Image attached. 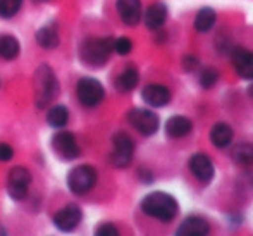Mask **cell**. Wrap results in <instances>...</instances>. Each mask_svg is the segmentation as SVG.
<instances>
[{
	"mask_svg": "<svg viewBox=\"0 0 253 236\" xmlns=\"http://www.w3.org/2000/svg\"><path fill=\"white\" fill-rule=\"evenodd\" d=\"M33 87H35V103L38 109H45L48 103L55 98L57 92H59V81L55 78V73L48 64H42L35 71L33 78Z\"/></svg>",
	"mask_w": 253,
	"mask_h": 236,
	"instance_id": "obj_1",
	"label": "cell"
},
{
	"mask_svg": "<svg viewBox=\"0 0 253 236\" xmlns=\"http://www.w3.org/2000/svg\"><path fill=\"white\" fill-rule=\"evenodd\" d=\"M141 209L147 216L162 223H169L177 216V202L174 200V196L164 191H153L145 196L141 202Z\"/></svg>",
	"mask_w": 253,
	"mask_h": 236,
	"instance_id": "obj_2",
	"label": "cell"
},
{
	"mask_svg": "<svg viewBox=\"0 0 253 236\" xmlns=\"http://www.w3.org/2000/svg\"><path fill=\"white\" fill-rule=\"evenodd\" d=\"M114 50V38H90L81 47V59L91 67H100L109 60Z\"/></svg>",
	"mask_w": 253,
	"mask_h": 236,
	"instance_id": "obj_3",
	"label": "cell"
},
{
	"mask_svg": "<svg viewBox=\"0 0 253 236\" xmlns=\"http://www.w3.org/2000/svg\"><path fill=\"white\" fill-rule=\"evenodd\" d=\"M97 183V171L91 166H78L67 174V187L74 195H84Z\"/></svg>",
	"mask_w": 253,
	"mask_h": 236,
	"instance_id": "obj_4",
	"label": "cell"
},
{
	"mask_svg": "<svg viewBox=\"0 0 253 236\" xmlns=\"http://www.w3.org/2000/svg\"><path fill=\"white\" fill-rule=\"evenodd\" d=\"M114 142V152L110 153V164L116 167H127L131 164V159H133V153H134V142L131 140L129 135L119 133L114 135L112 138Z\"/></svg>",
	"mask_w": 253,
	"mask_h": 236,
	"instance_id": "obj_5",
	"label": "cell"
},
{
	"mask_svg": "<svg viewBox=\"0 0 253 236\" xmlns=\"http://www.w3.org/2000/svg\"><path fill=\"white\" fill-rule=\"evenodd\" d=\"M78 98L83 103L84 107H95L103 100V87L98 80L95 78H81L80 83H78Z\"/></svg>",
	"mask_w": 253,
	"mask_h": 236,
	"instance_id": "obj_6",
	"label": "cell"
},
{
	"mask_svg": "<svg viewBox=\"0 0 253 236\" xmlns=\"http://www.w3.org/2000/svg\"><path fill=\"white\" fill-rule=\"evenodd\" d=\"M31 183V173L23 166L10 169L9 180H7V191L14 200H23L28 195V187Z\"/></svg>",
	"mask_w": 253,
	"mask_h": 236,
	"instance_id": "obj_7",
	"label": "cell"
},
{
	"mask_svg": "<svg viewBox=\"0 0 253 236\" xmlns=\"http://www.w3.org/2000/svg\"><path fill=\"white\" fill-rule=\"evenodd\" d=\"M127 121L134 130H138L145 137H150L159 130V117L148 109H133L127 114Z\"/></svg>",
	"mask_w": 253,
	"mask_h": 236,
	"instance_id": "obj_8",
	"label": "cell"
},
{
	"mask_svg": "<svg viewBox=\"0 0 253 236\" xmlns=\"http://www.w3.org/2000/svg\"><path fill=\"white\" fill-rule=\"evenodd\" d=\"M52 148L55 155H59L62 160H74L80 157V146H78L74 135L69 131H59L57 135H53Z\"/></svg>",
	"mask_w": 253,
	"mask_h": 236,
	"instance_id": "obj_9",
	"label": "cell"
},
{
	"mask_svg": "<svg viewBox=\"0 0 253 236\" xmlns=\"http://www.w3.org/2000/svg\"><path fill=\"white\" fill-rule=\"evenodd\" d=\"M81 217H83L81 209L78 205H74V203H71V205H66L53 216V224L64 233H69V231L76 230L78 224L81 223Z\"/></svg>",
	"mask_w": 253,
	"mask_h": 236,
	"instance_id": "obj_10",
	"label": "cell"
},
{
	"mask_svg": "<svg viewBox=\"0 0 253 236\" xmlns=\"http://www.w3.org/2000/svg\"><path fill=\"white\" fill-rule=\"evenodd\" d=\"M117 12L127 26H136L141 19V2L140 0H117Z\"/></svg>",
	"mask_w": 253,
	"mask_h": 236,
	"instance_id": "obj_11",
	"label": "cell"
},
{
	"mask_svg": "<svg viewBox=\"0 0 253 236\" xmlns=\"http://www.w3.org/2000/svg\"><path fill=\"white\" fill-rule=\"evenodd\" d=\"M190 167H191V173L195 174V178L198 181H202V183H209L213 178L212 160L205 153H195L190 159Z\"/></svg>",
	"mask_w": 253,
	"mask_h": 236,
	"instance_id": "obj_12",
	"label": "cell"
},
{
	"mask_svg": "<svg viewBox=\"0 0 253 236\" xmlns=\"http://www.w3.org/2000/svg\"><path fill=\"white\" fill-rule=\"evenodd\" d=\"M210 231V226L205 219L202 217H188L183 221V224L179 226V230L176 231L174 236H207Z\"/></svg>",
	"mask_w": 253,
	"mask_h": 236,
	"instance_id": "obj_13",
	"label": "cell"
},
{
	"mask_svg": "<svg viewBox=\"0 0 253 236\" xmlns=\"http://www.w3.org/2000/svg\"><path fill=\"white\" fill-rule=\"evenodd\" d=\"M141 96L150 107H164L170 102V92L162 85H148L143 88Z\"/></svg>",
	"mask_w": 253,
	"mask_h": 236,
	"instance_id": "obj_14",
	"label": "cell"
},
{
	"mask_svg": "<svg viewBox=\"0 0 253 236\" xmlns=\"http://www.w3.org/2000/svg\"><path fill=\"white\" fill-rule=\"evenodd\" d=\"M233 64L241 78L253 80V52H248L245 48H236L233 52Z\"/></svg>",
	"mask_w": 253,
	"mask_h": 236,
	"instance_id": "obj_15",
	"label": "cell"
},
{
	"mask_svg": "<svg viewBox=\"0 0 253 236\" xmlns=\"http://www.w3.org/2000/svg\"><path fill=\"white\" fill-rule=\"evenodd\" d=\"M166 17H167V7L162 2H155L145 12V24L150 30H159L166 23Z\"/></svg>",
	"mask_w": 253,
	"mask_h": 236,
	"instance_id": "obj_16",
	"label": "cell"
},
{
	"mask_svg": "<svg viewBox=\"0 0 253 236\" xmlns=\"http://www.w3.org/2000/svg\"><path fill=\"white\" fill-rule=\"evenodd\" d=\"M191 128H193V124H191V121L188 119V117L174 116V117H170V119L167 121L166 133L169 135V137H172V138H183V137H186V135L190 133Z\"/></svg>",
	"mask_w": 253,
	"mask_h": 236,
	"instance_id": "obj_17",
	"label": "cell"
},
{
	"mask_svg": "<svg viewBox=\"0 0 253 236\" xmlns=\"http://www.w3.org/2000/svg\"><path fill=\"white\" fill-rule=\"evenodd\" d=\"M59 31H57L55 24H48V26H43L42 30H38L37 33V44L40 45L42 48L52 50L59 45Z\"/></svg>",
	"mask_w": 253,
	"mask_h": 236,
	"instance_id": "obj_18",
	"label": "cell"
},
{
	"mask_svg": "<svg viewBox=\"0 0 253 236\" xmlns=\"http://www.w3.org/2000/svg\"><path fill=\"white\" fill-rule=\"evenodd\" d=\"M231 140H233V130H231L229 124L219 123L212 128V131H210V142H212L215 146H219V148L227 146L231 143Z\"/></svg>",
	"mask_w": 253,
	"mask_h": 236,
	"instance_id": "obj_19",
	"label": "cell"
},
{
	"mask_svg": "<svg viewBox=\"0 0 253 236\" xmlns=\"http://www.w3.org/2000/svg\"><path fill=\"white\" fill-rule=\"evenodd\" d=\"M138 81H140V74H138V71L134 69V67H126V69L123 71V73L117 76L116 80V87L119 92H131L136 88Z\"/></svg>",
	"mask_w": 253,
	"mask_h": 236,
	"instance_id": "obj_20",
	"label": "cell"
},
{
	"mask_svg": "<svg viewBox=\"0 0 253 236\" xmlns=\"http://www.w3.org/2000/svg\"><path fill=\"white\" fill-rule=\"evenodd\" d=\"M19 50H21V45L14 37L5 35V37L0 38V57H2V59L14 60L19 55Z\"/></svg>",
	"mask_w": 253,
	"mask_h": 236,
	"instance_id": "obj_21",
	"label": "cell"
},
{
	"mask_svg": "<svg viewBox=\"0 0 253 236\" xmlns=\"http://www.w3.org/2000/svg\"><path fill=\"white\" fill-rule=\"evenodd\" d=\"M215 24V10L210 9V7H203V9L198 10L197 17H195V28L200 33H205V31L212 30V26Z\"/></svg>",
	"mask_w": 253,
	"mask_h": 236,
	"instance_id": "obj_22",
	"label": "cell"
},
{
	"mask_svg": "<svg viewBox=\"0 0 253 236\" xmlns=\"http://www.w3.org/2000/svg\"><path fill=\"white\" fill-rule=\"evenodd\" d=\"M47 121L52 128H62L69 121V112L64 105H53L47 114Z\"/></svg>",
	"mask_w": 253,
	"mask_h": 236,
	"instance_id": "obj_23",
	"label": "cell"
},
{
	"mask_svg": "<svg viewBox=\"0 0 253 236\" xmlns=\"http://www.w3.org/2000/svg\"><path fill=\"white\" fill-rule=\"evenodd\" d=\"M233 159L238 164H243V166H250L253 164V145L252 143H241L233 148Z\"/></svg>",
	"mask_w": 253,
	"mask_h": 236,
	"instance_id": "obj_24",
	"label": "cell"
},
{
	"mask_svg": "<svg viewBox=\"0 0 253 236\" xmlns=\"http://www.w3.org/2000/svg\"><path fill=\"white\" fill-rule=\"evenodd\" d=\"M21 5H23V0H0V17L9 19V17L16 16Z\"/></svg>",
	"mask_w": 253,
	"mask_h": 236,
	"instance_id": "obj_25",
	"label": "cell"
},
{
	"mask_svg": "<svg viewBox=\"0 0 253 236\" xmlns=\"http://www.w3.org/2000/svg\"><path fill=\"white\" fill-rule=\"evenodd\" d=\"M219 80V73L213 67H205L200 73V85L203 88H212Z\"/></svg>",
	"mask_w": 253,
	"mask_h": 236,
	"instance_id": "obj_26",
	"label": "cell"
},
{
	"mask_svg": "<svg viewBox=\"0 0 253 236\" xmlns=\"http://www.w3.org/2000/svg\"><path fill=\"white\" fill-rule=\"evenodd\" d=\"M133 48V44L127 37H121L117 40H114V52H117L119 55H127Z\"/></svg>",
	"mask_w": 253,
	"mask_h": 236,
	"instance_id": "obj_27",
	"label": "cell"
},
{
	"mask_svg": "<svg viewBox=\"0 0 253 236\" xmlns=\"http://www.w3.org/2000/svg\"><path fill=\"white\" fill-rule=\"evenodd\" d=\"M95 236H121V235L116 226H112V224H103V226H100L97 230Z\"/></svg>",
	"mask_w": 253,
	"mask_h": 236,
	"instance_id": "obj_28",
	"label": "cell"
},
{
	"mask_svg": "<svg viewBox=\"0 0 253 236\" xmlns=\"http://www.w3.org/2000/svg\"><path fill=\"white\" fill-rule=\"evenodd\" d=\"M14 157V150L7 143H0V162H9Z\"/></svg>",
	"mask_w": 253,
	"mask_h": 236,
	"instance_id": "obj_29",
	"label": "cell"
},
{
	"mask_svg": "<svg viewBox=\"0 0 253 236\" xmlns=\"http://www.w3.org/2000/svg\"><path fill=\"white\" fill-rule=\"evenodd\" d=\"M195 67H197V59H195V57H186V59H184V69L193 71Z\"/></svg>",
	"mask_w": 253,
	"mask_h": 236,
	"instance_id": "obj_30",
	"label": "cell"
},
{
	"mask_svg": "<svg viewBox=\"0 0 253 236\" xmlns=\"http://www.w3.org/2000/svg\"><path fill=\"white\" fill-rule=\"evenodd\" d=\"M138 174H140V178L145 181V183H150V181H152V174H150V171L140 169V171H138Z\"/></svg>",
	"mask_w": 253,
	"mask_h": 236,
	"instance_id": "obj_31",
	"label": "cell"
},
{
	"mask_svg": "<svg viewBox=\"0 0 253 236\" xmlns=\"http://www.w3.org/2000/svg\"><path fill=\"white\" fill-rule=\"evenodd\" d=\"M0 236H5V231H3V228H0Z\"/></svg>",
	"mask_w": 253,
	"mask_h": 236,
	"instance_id": "obj_32",
	"label": "cell"
},
{
	"mask_svg": "<svg viewBox=\"0 0 253 236\" xmlns=\"http://www.w3.org/2000/svg\"><path fill=\"white\" fill-rule=\"evenodd\" d=\"M250 95H253V85H252V87H250Z\"/></svg>",
	"mask_w": 253,
	"mask_h": 236,
	"instance_id": "obj_33",
	"label": "cell"
},
{
	"mask_svg": "<svg viewBox=\"0 0 253 236\" xmlns=\"http://www.w3.org/2000/svg\"><path fill=\"white\" fill-rule=\"evenodd\" d=\"M35 2H47V0H35Z\"/></svg>",
	"mask_w": 253,
	"mask_h": 236,
	"instance_id": "obj_34",
	"label": "cell"
}]
</instances>
